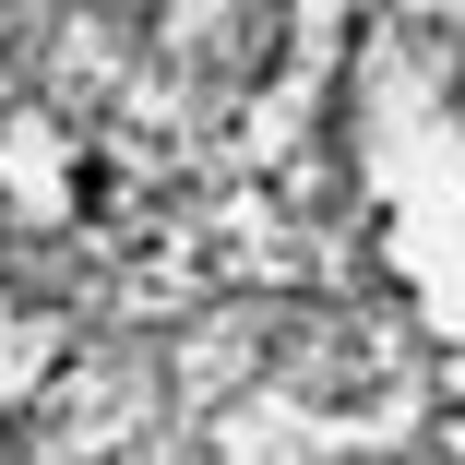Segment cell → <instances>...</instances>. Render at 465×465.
I'll use <instances>...</instances> for the list:
<instances>
[]
</instances>
